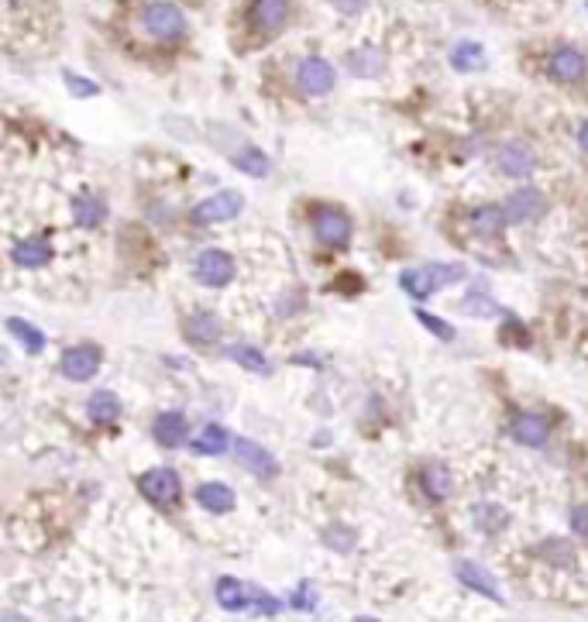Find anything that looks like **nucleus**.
Wrapping results in <instances>:
<instances>
[{"mask_svg":"<svg viewBox=\"0 0 588 622\" xmlns=\"http://www.w3.org/2000/svg\"><path fill=\"white\" fill-rule=\"evenodd\" d=\"M234 166H238L241 172H248V176H255V179L269 176V169H273L269 156H265V152H259V148H244L241 156H234Z\"/></svg>","mask_w":588,"mask_h":622,"instance_id":"c756f323","label":"nucleus"},{"mask_svg":"<svg viewBox=\"0 0 588 622\" xmlns=\"http://www.w3.org/2000/svg\"><path fill=\"white\" fill-rule=\"evenodd\" d=\"M293 606L296 608H314L316 606V595L310 592V584H300V592H296V598H293Z\"/></svg>","mask_w":588,"mask_h":622,"instance_id":"4c0bfd02","label":"nucleus"},{"mask_svg":"<svg viewBox=\"0 0 588 622\" xmlns=\"http://www.w3.org/2000/svg\"><path fill=\"white\" fill-rule=\"evenodd\" d=\"M66 86H69L76 97H97V93H101V86H97V83L80 80V76H72V72H66Z\"/></svg>","mask_w":588,"mask_h":622,"instance_id":"c9c22d12","label":"nucleus"},{"mask_svg":"<svg viewBox=\"0 0 588 622\" xmlns=\"http://www.w3.org/2000/svg\"><path fill=\"white\" fill-rule=\"evenodd\" d=\"M152 434H155V440L162 447H183L189 440L187 416H183V413H162L155 420V426H152Z\"/></svg>","mask_w":588,"mask_h":622,"instance_id":"dca6fc26","label":"nucleus"},{"mask_svg":"<svg viewBox=\"0 0 588 622\" xmlns=\"http://www.w3.org/2000/svg\"><path fill=\"white\" fill-rule=\"evenodd\" d=\"M537 553H540L544 561H551V564H558V567H572V561H574L572 543H564V540H561V537L544 540V543L537 547Z\"/></svg>","mask_w":588,"mask_h":622,"instance_id":"7c9ffc66","label":"nucleus"},{"mask_svg":"<svg viewBox=\"0 0 588 622\" xmlns=\"http://www.w3.org/2000/svg\"><path fill=\"white\" fill-rule=\"evenodd\" d=\"M461 306H465V313H472V316H496V313H502L499 303H492V296H486V293H472Z\"/></svg>","mask_w":588,"mask_h":622,"instance_id":"72a5a7b5","label":"nucleus"},{"mask_svg":"<svg viewBox=\"0 0 588 622\" xmlns=\"http://www.w3.org/2000/svg\"><path fill=\"white\" fill-rule=\"evenodd\" d=\"M506 224H527V220H533L537 213L544 210V197L537 193V189H530V186H523V189H517L513 197L506 199Z\"/></svg>","mask_w":588,"mask_h":622,"instance_id":"f8f14e48","label":"nucleus"},{"mask_svg":"<svg viewBox=\"0 0 588 622\" xmlns=\"http://www.w3.org/2000/svg\"><path fill=\"white\" fill-rule=\"evenodd\" d=\"M454 578H458L465 588H472V592L486 595V598H492V602H502L496 578H492L488 571H482L475 561H458V564H454Z\"/></svg>","mask_w":588,"mask_h":622,"instance_id":"4468645a","label":"nucleus"},{"mask_svg":"<svg viewBox=\"0 0 588 622\" xmlns=\"http://www.w3.org/2000/svg\"><path fill=\"white\" fill-rule=\"evenodd\" d=\"M465 275H468L465 265H441V262H431V265H420V269L402 272L400 285L413 299H427V296H433L437 289H444V285L461 283Z\"/></svg>","mask_w":588,"mask_h":622,"instance_id":"f257e3e1","label":"nucleus"},{"mask_svg":"<svg viewBox=\"0 0 588 622\" xmlns=\"http://www.w3.org/2000/svg\"><path fill=\"white\" fill-rule=\"evenodd\" d=\"M547 70H551V76H554L558 83H582L588 76V59H585V52L564 45V48H558V52L551 56Z\"/></svg>","mask_w":588,"mask_h":622,"instance_id":"9d476101","label":"nucleus"},{"mask_svg":"<svg viewBox=\"0 0 588 622\" xmlns=\"http://www.w3.org/2000/svg\"><path fill=\"white\" fill-rule=\"evenodd\" d=\"M423 492H427V499H433V502H444L447 495L454 492V478H451V471H447L444 465H431L427 471H423Z\"/></svg>","mask_w":588,"mask_h":622,"instance_id":"4be33fe9","label":"nucleus"},{"mask_svg":"<svg viewBox=\"0 0 588 622\" xmlns=\"http://www.w3.org/2000/svg\"><path fill=\"white\" fill-rule=\"evenodd\" d=\"M347 70L355 72V76H361V80L379 76V72H382V52H375V48H358V52L347 56Z\"/></svg>","mask_w":588,"mask_h":622,"instance_id":"cd10ccee","label":"nucleus"},{"mask_svg":"<svg viewBox=\"0 0 588 622\" xmlns=\"http://www.w3.org/2000/svg\"><path fill=\"white\" fill-rule=\"evenodd\" d=\"M183 330H187V338L193 340V344H200V348H210V344L220 340V320H217V313L210 310H197L193 316H187Z\"/></svg>","mask_w":588,"mask_h":622,"instance_id":"f3484780","label":"nucleus"},{"mask_svg":"<svg viewBox=\"0 0 588 622\" xmlns=\"http://www.w3.org/2000/svg\"><path fill=\"white\" fill-rule=\"evenodd\" d=\"M314 234L327 248H345L351 241V217L337 207H316L314 210Z\"/></svg>","mask_w":588,"mask_h":622,"instance_id":"39448f33","label":"nucleus"},{"mask_svg":"<svg viewBox=\"0 0 588 622\" xmlns=\"http://www.w3.org/2000/svg\"><path fill=\"white\" fill-rule=\"evenodd\" d=\"M234 454H238V461H241L255 478H275L279 475V461H275L273 454L265 451L262 444H255V440H248V437H238L234 440Z\"/></svg>","mask_w":588,"mask_h":622,"instance_id":"1a4fd4ad","label":"nucleus"},{"mask_svg":"<svg viewBox=\"0 0 588 622\" xmlns=\"http://www.w3.org/2000/svg\"><path fill=\"white\" fill-rule=\"evenodd\" d=\"M87 416L93 420V424H101V426L117 424V416H121V399H117L111 389L93 392V396L87 399Z\"/></svg>","mask_w":588,"mask_h":622,"instance_id":"aec40b11","label":"nucleus"},{"mask_svg":"<svg viewBox=\"0 0 588 622\" xmlns=\"http://www.w3.org/2000/svg\"><path fill=\"white\" fill-rule=\"evenodd\" d=\"M11 258H15V265H21V269H42V265L52 262V248H48L45 238H28L11 252Z\"/></svg>","mask_w":588,"mask_h":622,"instance_id":"6ab92c4d","label":"nucleus"},{"mask_svg":"<svg viewBox=\"0 0 588 622\" xmlns=\"http://www.w3.org/2000/svg\"><path fill=\"white\" fill-rule=\"evenodd\" d=\"M572 533H578V537L588 540V506H572Z\"/></svg>","mask_w":588,"mask_h":622,"instance_id":"e433bc0d","label":"nucleus"},{"mask_svg":"<svg viewBox=\"0 0 588 622\" xmlns=\"http://www.w3.org/2000/svg\"><path fill=\"white\" fill-rule=\"evenodd\" d=\"M486 62V48L478 42H458L451 48V66L458 72H472Z\"/></svg>","mask_w":588,"mask_h":622,"instance_id":"393cba45","label":"nucleus"},{"mask_svg":"<svg viewBox=\"0 0 588 622\" xmlns=\"http://www.w3.org/2000/svg\"><path fill=\"white\" fill-rule=\"evenodd\" d=\"M475 523L482 526L486 533H499L502 526L509 523V516H506L496 502H486V506H478V509H475Z\"/></svg>","mask_w":588,"mask_h":622,"instance_id":"2f4dec72","label":"nucleus"},{"mask_svg":"<svg viewBox=\"0 0 588 622\" xmlns=\"http://www.w3.org/2000/svg\"><path fill=\"white\" fill-rule=\"evenodd\" d=\"M472 227L475 234H486V238H496L506 231V210L502 207H478L472 213Z\"/></svg>","mask_w":588,"mask_h":622,"instance_id":"b1692460","label":"nucleus"},{"mask_svg":"<svg viewBox=\"0 0 588 622\" xmlns=\"http://www.w3.org/2000/svg\"><path fill=\"white\" fill-rule=\"evenodd\" d=\"M72 213H76V224H80V227H101L103 217H107L103 203H101V199H93V197H80V199H76Z\"/></svg>","mask_w":588,"mask_h":622,"instance_id":"c85d7f7f","label":"nucleus"},{"mask_svg":"<svg viewBox=\"0 0 588 622\" xmlns=\"http://www.w3.org/2000/svg\"><path fill=\"white\" fill-rule=\"evenodd\" d=\"M142 28L148 31L155 42H179V38L187 35V17H183V11H179L176 4L158 0V4H148L142 11Z\"/></svg>","mask_w":588,"mask_h":622,"instance_id":"f03ea898","label":"nucleus"},{"mask_svg":"<svg viewBox=\"0 0 588 622\" xmlns=\"http://www.w3.org/2000/svg\"><path fill=\"white\" fill-rule=\"evenodd\" d=\"M499 172L502 176H513V179H523V176H530L533 166H537V156H533L530 148L523 142H509L499 148Z\"/></svg>","mask_w":588,"mask_h":622,"instance_id":"ddd939ff","label":"nucleus"},{"mask_svg":"<svg viewBox=\"0 0 588 622\" xmlns=\"http://www.w3.org/2000/svg\"><path fill=\"white\" fill-rule=\"evenodd\" d=\"M138 492L158 506V509H169L179 502V495H183V481L176 475L173 467H152V471H144L142 478H138Z\"/></svg>","mask_w":588,"mask_h":622,"instance_id":"7ed1b4c3","label":"nucleus"},{"mask_svg":"<svg viewBox=\"0 0 588 622\" xmlns=\"http://www.w3.org/2000/svg\"><path fill=\"white\" fill-rule=\"evenodd\" d=\"M228 444H230V437H228V430H224V426H220V424H207L200 434L193 437V444H189V447H193V454L214 457V454L228 451Z\"/></svg>","mask_w":588,"mask_h":622,"instance_id":"412c9836","label":"nucleus"},{"mask_svg":"<svg viewBox=\"0 0 588 622\" xmlns=\"http://www.w3.org/2000/svg\"><path fill=\"white\" fill-rule=\"evenodd\" d=\"M330 4H334L341 15H358L361 11V0H330Z\"/></svg>","mask_w":588,"mask_h":622,"instance_id":"58836bf2","label":"nucleus"},{"mask_svg":"<svg viewBox=\"0 0 588 622\" xmlns=\"http://www.w3.org/2000/svg\"><path fill=\"white\" fill-rule=\"evenodd\" d=\"M578 145H582V148L588 152V121L582 124V128H578Z\"/></svg>","mask_w":588,"mask_h":622,"instance_id":"ea45409f","label":"nucleus"},{"mask_svg":"<svg viewBox=\"0 0 588 622\" xmlns=\"http://www.w3.org/2000/svg\"><path fill=\"white\" fill-rule=\"evenodd\" d=\"M101 361L103 354L97 344H76V348H69V351L62 354L59 371H62L69 382H90V379L101 371Z\"/></svg>","mask_w":588,"mask_h":622,"instance_id":"423d86ee","label":"nucleus"},{"mask_svg":"<svg viewBox=\"0 0 588 622\" xmlns=\"http://www.w3.org/2000/svg\"><path fill=\"white\" fill-rule=\"evenodd\" d=\"M228 358L230 361H238L241 368H248V371L269 375V358H265L259 348H251V344H234V348H228Z\"/></svg>","mask_w":588,"mask_h":622,"instance_id":"bb28decb","label":"nucleus"},{"mask_svg":"<svg viewBox=\"0 0 588 622\" xmlns=\"http://www.w3.org/2000/svg\"><path fill=\"white\" fill-rule=\"evenodd\" d=\"M197 502H200L207 512H230L234 509V488L224 485V481H203L197 488Z\"/></svg>","mask_w":588,"mask_h":622,"instance_id":"a211bd4d","label":"nucleus"},{"mask_svg":"<svg viewBox=\"0 0 588 622\" xmlns=\"http://www.w3.org/2000/svg\"><path fill=\"white\" fill-rule=\"evenodd\" d=\"M289 21V0H251V25L262 35L283 31Z\"/></svg>","mask_w":588,"mask_h":622,"instance_id":"9b49d317","label":"nucleus"},{"mask_svg":"<svg viewBox=\"0 0 588 622\" xmlns=\"http://www.w3.org/2000/svg\"><path fill=\"white\" fill-rule=\"evenodd\" d=\"M416 320H420V324L427 327L431 334H437L441 340H454V327L444 324L441 316H433V313H427V310H416Z\"/></svg>","mask_w":588,"mask_h":622,"instance_id":"f704fd0d","label":"nucleus"},{"mask_svg":"<svg viewBox=\"0 0 588 622\" xmlns=\"http://www.w3.org/2000/svg\"><path fill=\"white\" fill-rule=\"evenodd\" d=\"M296 83H300V90L306 93V97H324V93H330L334 83H337V72H334V66H330L327 59L310 56V59H303L300 62V70H296Z\"/></svg>","mask_w":588,"mask_h":622,"instance_id":"6e6552de","label":"nucleus"},{"mask_svg":"<svg viewBox=\"0 0 588 622\" xmlns=\"http://www.w3.org/2000/svg\"><path fill=\"white\" fill-rule=\"evenodd\" d=\"M248 608H255L259 616H265V619H273V616H279V598H273L269 592H262V588H255V584H248Z\"/></svg>","mask_w":588,"mask_h":622,"instance_id":"473e14b6","label":"nucleus"},{"mask_svg":"<svg viewBox=\"0 0 588 622\" xmlns=\"http://www.w3.org/2000/svg\"><path fill=\"white\" fill-rule=\"evenodd\" d=\"M193 279L207 289H220V285H228L234 279V258L228 252H220V248H207L200 258H197V265H193Z\"/></svg>","mask_w":588,"mask_h":622,"instance_id":"0eeeda50","label":"nucleus"},{"mask_svg":"<svg viewBox=\"0 0 588 622\" xmlns=\"http://www.w3.org/2000/svg\"><path fill=\"white\" fill-rule=\"evenodd\" d=\"M214 595L220 608H228V612H244L248 608V584H241L238 578H220Z\"/></svg>","mask_w":588,"mask_h":622,"instance_id":"5701e85b","label":"nucleus"},{"mask_svg":"<svg viewBox=\"0 0 588 622\" xmlns=\"http://www.w3.org/2000/svg\"><path fill=\"white\" fill-rule=\"evenodd\" d=\"M7 330H11V334L21 340V348H25L28 354H42L45 351V334L35 324H25V320L11 316V320H7Z\"/></svg>","mask_w":588,"mask_h":622,"instance_id":"a878e982","label":"nucleus"},{"mask_svg":"<svg viewBox=\"0 0 588 622\" xmlns=\"http://www.w3.org/2000/svg\"><path fill=\"white\" fill-rule=\"evenodd\" d=\"M509 430H513V437H517L519 444H527V447H544L547 437H551V424H547L544 416H537V413H517Z\"/></svg>","mask_w":588,"mask_h":622,"instance_id":"2eb2a0df","label":"nucleus"},{"mask_svg":"<svg viewBox=\"0 0 588 622\" xmlns=\"http://www.w3.org/2000/svg\"><path fill=\"white\" fill-rule=\"evenodd\" d=\"M241 210H244L241 193H238V189H220L214 197L200 199V203L189 210V220H193V224H224V220H234Z\"/></svg>","mask_w":588,"mask_h":622,"instance_id":"20e7f679","label":"nucleus"}]
</instances>
